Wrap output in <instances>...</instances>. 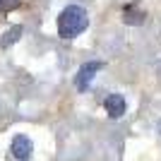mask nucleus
<instances>
[{"instance_id":"nucleus-1","label":"nucleus","mask_w":161,"mask_h":161,"mask_svg":"<svg viewBox=\"0 0 161 161\" xmlns=\"http://www.w3.org/2000/svg\"><path fill=\"white\" fill-rule=\"evenodd\" d=\"M89 24L87 10L80 5H67L60 14H58V34L63 39H75L77 34H82Z\"/></svg>"},{"instance_id":"nucleus-2","label":"nucleus","mask_w":161,"mask_h":161,"mask_svg":"<svg viewBox=\"0 0 161 161\" xmlns=\"http://www.w3.org/2000/svg\"><path fill=\"white\" fill-rule=\"evenodd\" d=\"M101 70V63L99 60H92V63H84V65L80 67V72H77V77H75V87L80 89V92H84V89L92 84V80L96 77V72Z\"/></svg>"},{"instance_id":"nucleus-3","label":"nucleus","mask_w":161,"mask_h":161,"mask_svg":"<svg viewBox=\"0 0 161 161\" xmlns=\"http://www.w3.org/2000/svg\"><path fill=\"white\" fill-rule=\"evenodd\" d=\"M10 152H12V156L17 161H27L29 156H31V152H34V144H31V140H29L27 135H17L12 140V144H10Z\"/></svg>"},{"instance_id":"nucleus-4","label":"nucleus","mask_w":161,"mask_h":161,"mask_svg":"<svg viewBox=\"0 0 161 161\" xmlns=\"http://www.w3.org/2000/svg\"><path fill=\"white\" fill-rule=\"evenodd\" d=\"M103 108H106V113L111 115V118H120V115L125 113V99H123L120 94H108L106 99H103Z\"/></svg>"},{"instance_id":"nucleus-5","label":"nucleus","mask_w":161,"mask_h":161,"mask_svg":"<svg viewBox=\"0 0 161 161\" xmlns=\"http://www.w3.org/2000/svg\"><path fill=\"white\" fill-rule=\"evenodd\" d=\"M22 36V27H12L10 29V31L5 34V36H3V41H0V46H12L14 41L19 39Z\"/></svg>"},{"instance_id":"nucleus-6","label":"nucleus","mask_w":161,"mask_h":161,"mask_svg":"<svg viewBox=\"0 0 161 161\" xmlns=\"http://www.w3.org/2000/svg\"><path fill=\"white\" fill-rule=\"evenodd\" d=\"M19 5H22V0H0V10H3V12H12V10H17Z\"/></svg>"},{"instance_id":"nucleus-7","label":"nucleus","mask_w":161,"mask_h":161,"mask_svg":"<svg viewBox=\"0 0 161 161\" xmlns=\"http://www.w3.org/2000/svg\"><path fill=\"white\" fill-rule=\"evenodd\" d=\"M156 130H159V132H161V120H159V123H156Z\"/></svg>"}]
</instances>
